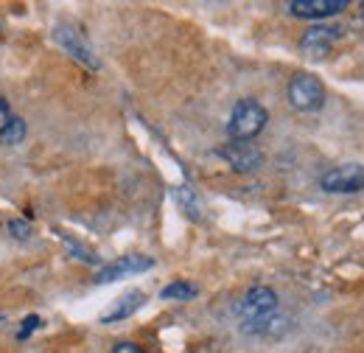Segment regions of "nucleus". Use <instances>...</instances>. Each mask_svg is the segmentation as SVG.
Returning <instances> with one entry per match:
<instances>
[{"label":"nucleus","instance_id":"obj_20","mask_svg":"<svg viewBox=\"0 0 364 353\" xmlns=\"http://www.w3.org/2000/svg\"><path fill=\"white\" fill-rule=\"evenodd\" d=\"M362 23H364V3H362Z\"/></svg>","mask_w":364,"mask_h":353},{"label":"nucleus","instance_id":"obj_2","mask_svg":"<svg viewBox=\"0 0 364 353\" xmlns=\"http://www.w3.org/2000/svg\"><path fill=\"white\" fill-rule=\"evenodd\" d=\"M289 104L297 110V112H319L325 107V85L319 82L314 73H294L289 79Z\"/></svg>","mask_w":364,"mask_h":353},{"label":"nucleus","instance_id":"obj_16","mask_svg":"<svg viewBox=\"0 0 364 353\" xmlns=\"http://www.w3.org/2000/svg\"><path fill=\"white\" fill-rule=\"evenodd\" d=\"M9 233H14V238H20V241H26V238L31 236V227H28L26 221L14 219V221H9Z\"/></svg>","mask_w":364,"mask_h":353},{"label":"nucleus","instance_id":"obj_8","mask_svg":"<svg viewBox=\"0 0 364 353\" xmlns=\"http://www.w3.org/2000/svg\"><path fill=\"white\" fill-rule=\"evenodd\" d=\"M151 266H154V258H149V255H124V258H118L112 264L101 266L98 275H95V283L98 286L101 283H112V280H121L124 275H137V272H146Z\"/></svg>","mask_w":364,"mask_h":353},{"label":"nucleus","instance_id":"obj_18","mask_svg":"<svg viewBox=\"0 0 364 353\" xmlns=\"http://www.w3.org/2000/svg\"><path fill=\"white\" fill-rule=\"evenodd\" d=\"M40 328V317H26V322H23V331H20V339H26L31 331H37Z\"/></svg>","mask_w":364,"mask_h":353},{"label":"nucleus","instance_id":"obj_14","mask_svg":"<svg viewBox=\"0 0 364 353\" xmlns=\"http://www.w3.org/2000/svg\"><path fill=\"white\" fill-rule=\"evenodd\" d=\"M26 137V124H23V118H11V124L6 127V132L0 137V146H17L20 140Z\"/></svg>","mask_w":364,"mask_h":353},{"label":"nucleus","instance_id":"obj_5","mask_svg":"<svg viewBox=\"0 0 364 353\" xmlns=\"http://www.w3.org/2000/svg\"><path fill=\"white\" fill-rule=\"evenodd\" d=\"M342 34H345V28H339V26L317 23V26H311L309 31H303V37H300V51H303L306 56H311V59H325V56L331 53V48L342 40Z\"/></svg>","mask_w":364,"mask_h":353},{"label":"nucleus","instance_id":"obj_15","mask_svg":"<svg viewBox=\"0 0 364 353\" xmlns=\"http://www.w3.org/2000/svg\"><path fill=\"white\" fill-rule=\"evenodd\" d=\"M65 241H68V247H70V253L73 255H82V261H87V264H98V255L92 253V250H87V247H82V244H76L70 236H62Z\"/></svg>","mask_w":364,"mask_h":353},{"label":"nucleus","instance_id":"obj_6","mask_svg":"<svg viewBox=\"0 0 364 353\" xmlns=\"http://www.w3.org/2000/svg\"><path fill=\"white\" fill-rule=\"evenodd\" d=\"M319 188L328 194H359L364 191L362 166H336L319 176Z\"/></svg>","mask_w":364,"mask_h":353},{"label":"nucleus","instance_id":"obj_10","mask_svg":"<svg viewBox=\"0 0 364 353\" xmlns=\"http://www.w3.org/2000/svg\"><path fill=\"white\" fill-rule=\"evenodd\" d=\"M143 303H146V295H143V292H137V289H132V292L121 295V297L109 306V311H104V314H101V322H121V320H129V317H132Z\"/></svg>","mask_w":364,"mask_h":353},{"label":"nucleus","instance_id":"obj_9","mask_svg":"<svg viewBox=\"0 0 364 353\" xmlns=\"http://www.w3.org/2000/svg\"><path fill=\"white\" fill-rule=\"evenodd\" d=\"M348 6H350L348 0H291L289 14L303 20H325V17H336Z\"/></svg>","mask_w":364,"mask_h":353},{"label":"nucleus","instance_id":"obj_17","mask_svg":"<svg viewBox=\"0 0 364 353\" xmlns=\"http://www.w3.org/2000/svg\"><path fill=\"white\" fill-rule=\"evenodd\" d=\"M11 118H14V112H11V107L0 98V137H3V132H6V127L11 124Z\"/></svg>","mask_w":364,"mask_h":353},{"label":"nucleus","instance_id":"obj_1","mask_svg":"<svg viewBox=\"0 0 364 353\" xmlns=\"http://www.w3.org/2000/svg\"><path fill=\"white\" fill-rule=\"evenodd\" d=\"M267 124H269L267 107L255 98H241L230 112L228 135L230 140H255L267 130Z\"/></svg>","mask_w":364,"mask_h":353},{"label":"nucleus","instance_id":"obj_4","mask_svg":"<svg viewBox=\"0 0 364 353\" xmlns=\"http://www.w3.org/2000/svg\"><path fill=\"white\" fill-rule=\"evenodd\" d=\"M53 40L68 51V56H73L76 62H82V65H85V68H90V70H98L95 51L90 48L87 37L82 34V28H79V26H73V23H59V26L53 28Z\"/></svg>","mask_w":364,"mask_h":353},{"label":"nucleus","instance_id":"obj_11","mask_svg":"<svg viewBox=\"0 0 364 353\" xmlns=\"http://www.w3.org/2000/svg\"><path fill=\"white\" fill-rule=\"evenodd\" d=\"M286 328H289V320L280 317L277 311L269 314V317H261V320L241 322V331H247V334H252V337H280Z\"/></svg>","mask_w":364,"mask_h":353},{"label":"nucleus","instance_id":"obj_7","mask_svg":"<svg viewBox=\"0 0 364 353\" xmlns=\"http://www.w3.org/2000/svg\"><path fill=\"white\" fill-rule=\"evenodd\" d=\"M277 295H274V289L269 286H252L244 297H241V303H238V317H241V322H250V320H261V317H269L277 311Z\"/></svg>","mask_w":364,"mask_h":353},{"label":"nucleus","instance_id":"obj_12","mask_svg":"<svg viewBox=\"0 0 364 353\" xmlns=\"http://www.w3.org/2000/svg\"><path fill=\"white\" fill-rule=\"evenodd\" d=\"M174 199H177V205L185 211V216H188V219H199V216H202V205H199V199H196L193 188L180 185V188L174 191Z\"/></svg>","mask_w":364,"mask_h":353},{"label":"nucleus","instance_id":"obj_19","mask_svg":"<svg viewBox=\"0 0 364 353\" xmlns=\"http://www.w3.org/2000/svg\"><path fill=\"white\" fill-rule=\"evenodd\" d=\"M112 353H146L140 345H135V342H118L115 348H112Z\"/></svg>","mask_w":364,"mask_h":353},{"label":"nucleus","instance_id":"obj_3","mask_svg":"<svg viewBox=\"0 0 364 353\" xmlns=\"http://www.w3.org/2000/svg\"><path fill=\"white\" fill-rule=\"evenodd\" d=\"M219 157L238 174H252L264 166V152L252 140H228L219 149Z\"/></svg>","mask_w":364,"mask_h":353},{"label":"nucleus","instance_id":"obj_13","mask_svg":"<svg viewBox=\"0 0 364 353\" xmlns=\"http://www.w3.org/2000/svg\"><path fill=\"white\" fill-rule=\"evenodd\" d=\"M196 295H199V286H193L191 280H174V283H168V286L160 292L163 300H191V297H196Z\"/></svg>","mask_w":364,"mask_h":353}]
</instances>
